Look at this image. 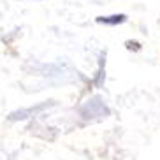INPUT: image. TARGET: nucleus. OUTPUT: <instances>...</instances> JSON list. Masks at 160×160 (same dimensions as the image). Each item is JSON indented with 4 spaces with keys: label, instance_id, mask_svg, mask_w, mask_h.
I'll list each match as a JSON object with an SVG mask.
<instances>
[{
    "label": "nucleus",
    "instance_id": "7ed1b4c3",
    "mask_svg": "<svg viewBox=\"0 0 160 160\" xmlns=\"http://www.w3.org/2000/svg\"><path fill=\"white\" fill-rule=\"evenodd\" d=\"M125 46H127V49H130V51H139V49H141V44L137 42V41H127Z\"/></svg>",
    "mask_w": 160,
    "mask_h": 160
},
{
    "label": "nucleus",
    "instance_id": "f03ea898",
    "mask_svg": "<svg viewBox=\"0 0 160 160\" xmlns=\"http://www.w3.org/2000/svg\"><path fill=\"white\" fill-rule=\"evenodd\" d=\"M104 65H106V53L100 55V62H99V71H97V78H95V86H102L106 74H104Z\"/></svg>",
    "mask_w": 160,
    "mask_h": 160
},
{
    "label": "nucleus",
    "instance_id": "f257e3e1",
    "mask_svg": "<svg viewBox=\"0 0 160 160\" xmlns=\"http://www.w3.org/2000/svg\"><path fill=\"white\" fill-rule=\"evenodd\" d=\"M128 19L127 14H111V16H97L95 21L100 25H109V27H116V25H122Z\"/></svg>",
    "mask_w": 160,
    "mask_h": 160
}]
</instances>
